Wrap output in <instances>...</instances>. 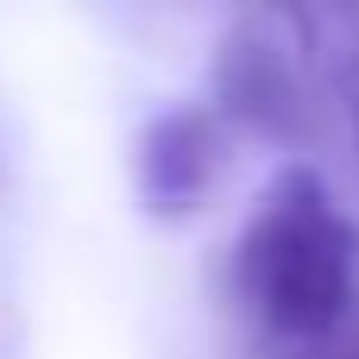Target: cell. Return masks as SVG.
Returning a JSON list of instances; mask_svg holds the SVG:
<instances>
[{
  "label": "cell",
  "instance_id": "1",
  "mask_svg": "<svg viewBox=\"0 0 359 359\" xmlns=\"http://www.w3.org/2000/svg\"><path fill=\"white\" fill-rule=\"evenodd\" d=\"M353 284L359 227L341 215V202L309 164H284L233 240V290L246 316L265 334L309 353L347 328Z\"/></svg>",
  "mask_w": 359,
  "mask_h": 359
},
{
  "label": "cell",
  "instance_id": "2",
  "mask_svg": "<svg viewBox=\"0 0 359 359\" xmlns=\"http://www.w3.org/2000/svg\"><path fill=\"white\" fill-rule=\"evenodd\" d=\"M290 13H233L215 38V114L265 145H303L309 120V76Z\"/></svg>",
  "mask_w": 359,
  "mask_h": 359
},
{
  "label": "cell",
  "instance_id": "3",
  "mask_svg": "<svg viewBox=\"0 0 359 359\" xmlns=\"http://www.w3.org/2000/svg\"><path fill=\"white\" fill-rule=\"evenodd\" d=\"M227 164V120L215 101H177L151 114L133 139V196L151 221H189Z\"/></svg>",
  "mask_w": 359,
  "mask_h": 359
},
{
  "label": "cell",
  "instance_id": "4",
  "mask_svg": "<svg viewBox=\"0 0 359 359\" xmlns=\"http://www.w3.org/2000/svg\"><path fill=\"white\" fill-rule=\"evenodd\" d=\"M290 32L303 44V63L341 101L347 133H353V158H359V13H290Z\"/></svg>",
  "mask_w": 359,
  "mask_h": 359
}]
</instances>
